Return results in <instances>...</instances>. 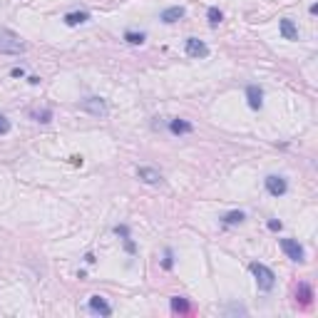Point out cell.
I'll return each instance as SVG.
<instances>
[{
  "mask_svg": "<svg viewBox=\"0 0 318 318\" xmlns=\"http://www.w3.org/2000/svg\"><path fill=\"white\" fill-rule=\"evenodd\" d=\"M249 269H251V273H253V278H256V283H259V289H261V291H271L273 286H276V273H273L269 266H264V264L253 261Z\"/></svg>",
  "mask_w": 318,
  "mask_h": 318,
  "instance_id": "6da1fadb",
  "label": "cell"
},
{
  "mask_svg": "<svg viewBox=\"0 0 318 318\" xmlns=\"http://www.w3.org/2000/svg\"><path fill=\"white\" fill-rule=\"evenodd\" d=\"M0 52L20 55V52H25V43L20 40V35H15L13 30H0Z\"/></svg>",
  "mask_w": 318,
  "mask_h": 318,
  "instance_id": "7a4b0ae2",
  "label": "cell"
},
{
  "mask_svg": "<svg viewBox=\"0 0 318 318\" xmlns=\"http://www.w3.org/2000/svg\"><path fill=\"white\" fill-rule=\"evenodd\" d=\"M80 110L92 114V117H97V119H105V117L110 114V107H107V102H105L102 97H85V100L80 102Z\"/></svg>",
  "mask_w": 318,
  "mask_h": 318,
  "instance_id": "3957f363",
  "label": "cell"
},
{
  "mask_svg": "<svg viewBox=\"0 0 318 318\" xmlns=\"http://www.w3.org/2000/svg\"><path fill=\"white\" fill-rule=\"evenodd\" d=\"M281 249L286 251V256H289L291 261H296V264H303V261H306V251H303V246H301L296 239H281Z\"/></svg>",
  "mask_w": 318,
  "mask_h": 318,
  "instance_id": "277c9868",
  "label": "cell"
},
{
  "mask_svg": "<svg viewBox=\"0 0 318 318\" xmlns=\"http://www.w3.org/2000/svg\"><path fill=\"white\" fill-rule=\"evenodd\" d=\"M264 184H266V192H269L271 197H283L286 189H289L286 179H283V177H276V174H269V177L264 179Z\"/></svg>",
  "mask_w": 318,
  "mask_h": 318,
  "instance_id": "5b68a950",
  "label": "cell"
},
{
  "mask_svg": "<svg viewBox=\"0 0 318 318\" xmlns=\"http://www.w3.org/2000/svg\"><path fill=\"white\" fill-rule=\"evenodd\" d=\"M246 100H249L251 110H261L264 107V90L259 85H249L246 87Z\"/></svg>",
  "mask_w": 318,
  "mask_h": 318,
  "instance_id": "8992f818",
  "label": "cell"
},
{
  "mask_svg": "<svg viewBox=\"0 0 318 318\" xmlns=\"http://www.w3.org/2000/svg\"><path fill=\"white\" fill-rule=\"evenodd\" d=\"M90 311L97 316H112V306L102 296H90Z\"/></svg>",
  "mask_w": 318,
  "mask_h": 318,
  "instance_id": "52a82bcc",
  "label": "cell"
},
{
  "mask_svg": "<svg viewBox=\"0 0 318 318\" xmlns=\"http://www.w3.org/2000/svg\"><path fill=\"white\" fill-rule=\"evenodd\" d=\"M186 55H189V57H206V55H209V47H206V43L197 40V38H189V40H186Z\"/></svg>",
  "mask_w": 318,
  "mask_h": 318,
  "instance_id": "ba28073f",
  "label": "cell"
},
{
  "mask_svg": "<svg viewBox=\"0 0 318 318\" xmlns=\"http://www.w3.org/2000/svg\"><path fill=\"white\" fill-rule=\"evenodd\" d=\"M184 15H186V10H184L182 5H174V8H167V10H162V23H167V25H172V23H177V20H182Z\"/></svg>",
  "mask_w": 318,
  "mask_h": 318,
  "instance_id": "9c48e42d",
  "label": "cell"
},
{
  "mask_svg": "<svg viewBox=\"0 0 318 318\" xmlns=\"http://www.w3.org/2000/svg\"><path fill=\"white\" fill-rule=\"evenodd\" d=\"M137 177L142 179L144 184H159L162 182V174L152 167H137Z\"/></svg>",
  "mask_w": 318,
  "mask_h": 318,
  "instance_id": "30bf717a",
  "label": "cell"
},
{
  "mask_svg": "<svg viewBox=\"0 0 318 318\" xmlns=\"http://www.w3.org/2000/svg\"><path fill=\"white\" fill-rule=\"evenodd\" d=\"M278 30H281V35L286 40H298V27L294 25V20H289V18L278 20Z\"/></svg>",
  "mask_w": 318,
  "mask_h": 318,
  "instance_id": "8fae6325",
  "label": "cell"
},
{
  "mask_svg": "<svg viewBox=\"0 0 318 318\" xmlns=\"http://www.w3.org/2000/svg\"><path fill=\"white\" fill-rule=\"evenodd\" d=\"M90 20V13L87 10H75V13H68L65 15V23L70 25V27H75V25H82Z\"/></svg>",
  "mask_w": 318,
  "mask_h": 318,
  "instance_id": "7c38bea8",
  "label": "cell"
},
{
  "mask_svg": "<svg viewBox=\"0 0 318 318\" xmlns=\"http://www.w3.org/2000/svg\"><path fill=\"white\" fill-rule=\"evenodd\" d=\"M169 130H172V135H189L194 127H192L189 122H184V119H172V122H169Z\"/></svg>",
  "mask_w": 318,
  "mask_h": 318,
  "instance_id": "4fadbf2b",
  "label": "cell"
},
{
  "mask_svg": "<svg viewBox=\"0 0 318 318\" xmlns=\"http://www.w3.org/2000/svg\"><path fill=\"white\" fill-rule=\"evenodd\" d=\"M172 308H174L177 313H189V308H192V306H189V301H186V298H182V296H174V298H172Z\"/></svg>",
  "mask_w": 318,
  "mask_h": 318,
  "instance_id": "5bb4252c",
  "label": "cell"
},
{
  "mask_svg": "<svg viewBox=\"0 0 318 318\" xmlns=\"http://www.w3.org/2000/svg\"><path fill=\"white\" fill-rule=\"evenodd\" d=\"M124 40H127L130 45H142V43L147 40V35H144V33H135V30H127V33H124Z\"/></svg>",
  "mask_w": 318,
  "mask_h": 318,
  "instance_id": "9a60e30c",
  "label": "cell"
},
{
  "mask_svg": "<svg viewBox=\"0 0 318 318\" xmlns=\"http://www.w3.org/2000/svg\"><path fill=\"white\" fill-rule=\"evenodd\" d=\"M296 298H298L301 303H306V306H308V303H311V298H313V294H311V289H308L306 283H301V286H298V291H296Z\"/></svg>",
  "mask_w": 318,
  "mask_h": 318,
  "instance_id": "2e32d148",
  "label": "cell"
},
{
  "mask_svg": "<svg viewBox=\"0 0 318 318\" xmlns=\"http://www.w3.org/2000/svg\"><path fill=\"white\" fill-rule=\"evenodd\" d=\"M206 18H209V23L211 25H219L224 20V13H221L219 8H209V10H206Z\"/></svg>",
  "mask_w": 318,
  "mask_h": 318,
  "instance_id": "e0dca14e",
  "label": "cell"
},
{
  "mask_svg": "<svg viewBox=\"0 0 318 318\" xmlns=\"http://www.w3.org/2000/svg\"><path fill=\"white\" fill-rule=\"evenodd\" d=\"M244 219H246L244 211H229L227 216H224V224H241Z\"/></svg>",
  "mask_w": 318,
  "mask_h": 318,
  "instance_id": "ac0fdd59",
  "label": "cell"
},
{
  "mask_svg": "<svg viewBox=\"0 0 318 318\" xmlns=\"http://www.w3.org/2000/svg\"><path fill=\"white\" fill-rule=\"evenodd\" d=\"M10 132V119L0 114V135H8Z\"/></svg>",
  "mask_w": 318,
  "mask_h": 318,
  "instance_id": "d6986e66",
  "label": "cell"
},
{
  "mask_svg": "<svg viewBox=\"0 0 318 318\" xmlns=\"http://www.w3.org/2000/svg\"><path fill=\"white\" fill-rule=\"evenodd\" d=\"M35 117H38V122L47 124V122H50V117H52V112H50V110H43V112H35Z\"/></svg>",
  "mask_w": 318,
  "mask_h": 318,
  "instance_id": "ffe728a7",
  "label": "cell"
},
{
  "mask_svg": "<svg viewBox=\"0 0 318 318\" xmlns=\"http://www.w3.org/2000/svg\"><path fill=\"white\" fill-rule=\"evenodd\" d=\"M162 266H164V269H172V266H174V261H172V251L167 249V253H164V261H162Z\"/></svg>",
  "mask_w": 318,
  "mask_h": 318,
  "instance_id": "44dd1931",
  "label": "cell"
},
{
  "mask_svg": "<svg viewBox=\"0 0 318 318\" xmlns=\"http://www.w3.org/2000/svg\"><path fill=\"white\" fill-rule=\"evenodd\" d=\"M114 234L122 236V239H130V229L127 227H114Z\"/></svg>",
  "mask_w": 318,
  "mask_h": 318,
  "instance_id": "7402d4cb",
  "label": "cell"
},
{
  "mask_svg": "<svg viewBox=\"0 0 318 318\" xmlns=\"http://www.w3.org/2000/svg\"><path fill=\"white\" fill-rule=\"evenodd\" d=\"M281 227H283V224H281V221H276V219L269 221V229H271V231H281Z\"/></svg>",
  "mask_w": 318,
  "mask_h": 318,
  "instance_id": "603a6c76",
  "label": "cell"
},
{
  "mask_svg": "<svg viewBox=\"0 0 318 318\" xmlns=\"http://www.w3.org/2000/svg\"><path fill=\"white\" fill-rule=\"evenodd\" d=\"M23 75H25V72H23L20 68H15V70H13V77H23Z\"/></svg>",
  "mask_w": 318,
  "mask_h": 318,
  "instance_id": "cb8c5ba5",
  "label": "cell"
}]
</instances>
